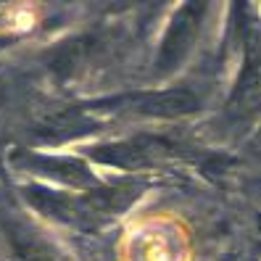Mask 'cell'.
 <instances>
[{"label":"cell","mask_w":261,"mask_h":261,"mask_svg":"<svg viewBox=\"0 0 261 261\" xmlns=\"http://www.w3.org/2000/svg\"><path fill=\"white\" fill-rule=\"evenodd\" d=\"M229 119L235 121H251L261 111V42L253 40L245 53V66L235 85V93L227 103Z\"/></svg>","instance_id":"6da1fadb"},{"label":"cell","mask_w":261,"mask_h":261,"mask_svg":"<svg viewBox=\"0 0 261 261\" xmlns=\"http://www.w3.org/2000/svg\"><path fill=\"white\" fill-rule=\"evenodd\" d=\"M203 11H206V6H201V3H188V6H182L177 11V16L172 19V27H169V32L164 37V45H161L159 69H164V71L172 69L188 56L198 27H201Z\"/></svg>","instance_id":"7a4b0ae2"},{"label":"cell","mask_w":261,"mask_h":261,"mask_svg":"<svg viewBox=\"0 0 261 261\" xmlns=\"http://www.w3.org/2000/svg\"><path fill=\"white\" fill-rule=\"evenodd\" d=\"M164 148L166 145L161 140H153V137H135L132 143H119V145H109L98 150V159L109 164H119V166H137V164L153 161Z\"/></svg>","instance_id":"3957f363"},{"label":"cell","mask_w":261,"mask_h":261,"mask_svg":"<svg viewBox=\"0 0 261 261\" xmlns=\"http://www.w3.org/2000/svg\"><path fill=\"white\" fill-rule=\"evenodd\" d=\"M6 238H8L11 261H61L56 256V251L50 245H45L32 229H24L19 224H8Z\"/></svg>","instance_id":"277c9868"},{"label":"cell","mask_w":261,"mask_h":261,"mask_svg":"<svg viewBox=\"0 0 261 261\" xmlns=\"http://www.w3.org/2000/svg\"><path fill=\"white\" fill-rule=\"evenodd\" d=\"M137 111L153 114V116H182V114H193L198 111V95L190 90H166V93L148 95L140 100Z\"/></svg>","instance_id":"5b68a950"},{"label":"cell","mask_w":261,"mask_h":261,"mask_svg":"<svg viewBox=\"0 0 261 261\" xmlns=\"http://www.w3.org/2000/svg\"><path fill=\"white\" fill-rule=\"evenodd\" d=\"M3 45H8V40H3V37H0V48H3Z\"/></svg>","instance_id":"8992f818"}]
</instances>
